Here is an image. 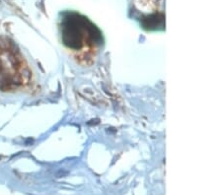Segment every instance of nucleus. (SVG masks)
Segmentation results:
<instances>
[{"label": "nucleus", "instance_id": "obj_2", "mask_svg": "<svg viewBox=\"0 0 222 195\" xmlns=\"http://www.w3.org/2000/svg\"><path fill=\"white\" fill-rule=\"evenodd\" d=\"M61 39L65 47L80 50L102 43V34L88 19L77 13H66L60 24Z\"/></svg>", "mask_w": 222, "mask_h": 195}, {"label": "nucleus", "instance_id": "obj_1", "mask_svg": "<svg viewBox=\"0 0 222 195\" xmlns=\"http://www.w3.org/2000/svg\"><path fill=\"white\" fill-rule=\"evenodd\" d=\"M29 66L12 40L0 38V90L14 91L28 83Z\"/></svg>", "mask_w": 222, "mask_h": 195}]
</instances>
